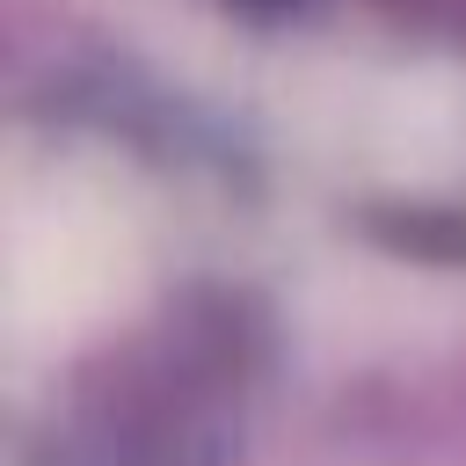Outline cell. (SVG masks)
Listing matches in <instances>:
<instances>
[{
    "label": "cell",
    "mask_w": 466,
    "mask_h": 466,
    "mask_svg": "<svg viewBox=\"0 0 466 466\" xmlns=\"http://www.w3.org/2000/svg\"><path fill=\"white\" fill-rule=\"evenodd\" d=\"M124 291V240L102 218H44L22 226L7 269V313L22 342H58L109 313Z\"/></svg>",
    "instance_id": "1"
}]
</instances>
